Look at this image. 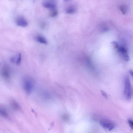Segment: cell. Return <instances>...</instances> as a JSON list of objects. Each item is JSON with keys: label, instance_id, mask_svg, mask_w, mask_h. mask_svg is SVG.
Instances as JSON below:
<instances>
[{"label": "cell", "instance_id": "obj_8", "mask_svg": "<svg viewBox=\"0 0 133 133\" xmlns=\"http://www.w3.org/2000/svg\"><path fill=\"white\" fill-rule=\"evenodd\" d=\"M42 5L46 8L52 9H54L56 6V4L54 3L49 1L44 2L42 3Z\"/></svg>", "mask_w": 133, "mask_h": 133}, {"label": "cell", "instance_id": "obj_1", "mask_svg": "<svg viewBox=\"0 0 133 133\" xmlns=\"http://www.w3.org/2000/svg\"><path fill=\"white\" fill-rule=\"evenodd\" d=\"M23 86L25 93L28 95L30 94L34 86V82L33 78L29 76L25 77L23 79Z\"/></svg>", "mask_w": 133, "mask_h": 133}, {"label": "cell", "instance_id": "obj_3", "mask_svg": "<svg viewBox=\"0 0 133 133\" xmlns=\"http://www.w3.org/2000/svg\"><path fill=\"white\" fill-rule=\"evenodd\" d=\"M1 74L2 78L5 80L8 81L11 78V71L9 66L7 64L3 65L1 68Z\"/></svg>", "mask_w": 133, "mask_h": 133}, {"label": "cell", "instance_id": "obj_15", "mask_svg": "<svg viewBox=\"0 0 133 133\" xmlns=\"http://www.w3.org/2000/svg\"><path fill=\"white\" fill-rule=\"evenodd\" d=\"M112 44L115 48L117 49V48L119 47L118 43L116 41H112Z\"/></svg>", "mask_w": 133, "mask_h": 133}, {"label": "cell", "instance_id": "obj_9", "mask_svg": "<svg viewBox=\"0 0 133 133\" xmlns=\"http://www.w3.org/2000/svg\"><path fill=\"white\" fill-rule=\"evenodd\" d=\"M21 59V54L19 53L16 56L11 58L10 60L12 63H15L16 65H18L20 64Z\"/></svg>", "mask_w": 133, "mask_h": 133}, {"label": "cell", "instance_id": "obj_19", "mask_svg": "<svg viewBox=\"0 0 133 133\" xmlns=\"http://www.w3.org/2000/svg\"><path fill=\"white\" fill-rule=\"evenodd\" d=\"M129 72L130 75L133 78V71L131 70H130L129 71Z\"/></svg>", "mask_w": 133, "mask_h": 133}, {"label": "cell", "instance_id": "obj_14", "mask_svg": "<svg viewBox=\"0 0 133 133\" xmlns=\"http://www.w3.org/2000/svg\"><path fill=\"white\" fill-rule=\"evenodd\" d=\"M128 123L130 128L133 130V121L131 119H129Z\"/></svg>", "mask_w": 133, "mask_h": 133}, {"label": "cell", "instance_id": "obj_12", "mask_svg": "<svg viewBox=\"0 0 133 133\" xmlns=\"http://www.w3.org/2000/svg\"><path fill=\"white\" fill-rule=\"evenodd\" d=\"M119 9L122 13L125 14L127 11V8L125 5H121Z\"/></svg>", "mask_w": 133, "mask_h": 133}, {"label": "cell", "instance_id": "obj_17", "mask_svg": "<svg viewBox=\"0 0 133 133\" xmlns=\"http://www.w3.org/2000/svg\"><path fill=\"white\" fill-rule=\"evenodd\" d=\"M102 93L103 95L106 98H108V96L106 93L103 91H102Z\"/></svg>", "mask_w": 133, "mask_h": 133}, {"label": "cell", "instance_id": "obj_7", "mask_svg": "<svg viewBox=\"0 0 133 133\" xmlns=\"http://www.w3.org/2000/svg\"><path fill=\"white\" fill-rule=\"evenodd\" d=\"M9 103L11 107L14 110L16 111H19L21 110L20 106L15 99H11Z\"/></svg>", "mask_w": 133, "mask_h": 133}, {"label": "cell", "instance_id": "obj_13", "mask_svg": "<svg viewBox=\"0 0 133 133\" xmlns=\"http://www.w3.org/2000/svg\"><path fill=\"white\" fill-rule=\"evenodd\" d=\"M57 13L58 12L56 10H53L50 12V16L51 17L55 16L57 15Z\"/></svg>", "mask_w": 133, "mask_h": 133}, {"label": "cell", "instance_id": "obj_16", "mask_svg": "<svg viewBox=\"0 0 133 133\" xmlns=\"http://www.w3.org/2000/svg\"><path fill=\"white\" fill-rule=\"evenodd\" d=\"M74 10L72 8H70L68 9L67 12L68 13H72L74 12Z\"/></svg>", "mask_w": 133, "mask_h": 133}, {"label": "cell", "instance_id": "obj_10", "mask_svg": "<svg viewBox=\"0 0 133 133\" xmlns=\"http://www.w3.org/2000/svg\"><path fill=\"white\" fill-rule=\"evenodd\" d=\"M36 39L38 42L41 43L46 44L47 41L46 38L43 36L41 35H38L36 36Z\"/></svg>", "mask_w": 133, "mask_h": 133}, {"label": "cell", "instance_id": "obj_4", "mask_svg": "<svg viewBox=\"0 0 133 133\" xmlns=\"http://www.w3.org/2000/svg\"><path fill=\"white\" fill-rule=\"evenodd\" d=\"M100 123L101 125L104 129L109 131H111L115 127L114 123L110 120L103 119L100 121Z\"/></svg>", "mask_w": 133, "mask_h": 133}, {"label": "cell", "instance_id": "obj_2", "mask_svg": "<svg viewBox=\"0 0 133 133\" xmlns=\"http://www.w3.org/2000/svg\"><path fill=\"white\" fill-rule=\"evenodd\" d=\"M124 95L127 100L130 99L131 96V85L129 78L126 77L125 79Z\"/></svg>", "mask_w": 133, "mask_h": 133}, {"label": "cell", "instance_id": "obj_11", "mask_svg": "<svg viewBox=\"0 0 133 133\" xmlns=\"http://www.w3.org/2000/svg\"><path fill=\"white\" fill-rule=\"evenodd\" d=\"M0 114L1 116L4 118H8L9 115L6 109L3 108H0Z\"/></svg>", "mask_w": 133, "mask_h": 133}, {"label": "cell", "instance_id": "obj_6", "mask_svg": "<svg viewBox=\"0 0 133 133\" xmlns=\"http://www.w3.org/2000/svg\"><path fill=\"white\" fill-rule=\"evenodd\" d=\"M16 23L17 24L22 27H25L28 24L27 21L23 17L20 16L16 19Z\"/></svg>", "mask_w": 133, "mask_h": 133}, {"label": "cell", "instance_id": "obj_5", "mask_svg": "<svg viewBox=\"0 0 133 133\" xmlns=\"http://www.w3.org/2000/svg\"><path fill=\"white\" fill-rule=\"evenodd\" d=\"M117 51L122 57L125 60L128 61L129 59L127 50L124 47L119 46L117 48Z\"/></svg>", "mask_w": 133, "mask_h": 133}, {"label": "cell", "instance_id": "obj_18", "mask_svg": "<svg viewBox=\"0 0 133 133\" xmlns=\"http://www.w3.org/2000/svg\"><path fill=\"white\" fill-rule=\"evenodd\" d=\"M63 118L64 120H66L68 118V117L67 115H64L63 116Z\"/></svg>", "mask_w": 133, "mask_h": 133}]
</instances>
